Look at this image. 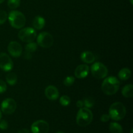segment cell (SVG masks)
I'll return each instance as SVG.
<instances>
[{
    "mask_svg": "<svg viewBox=\"0 0 133 133\" xmlns=\"http://www.w3.org/2000/svg\"><path fill=\"white\" fill-rule=\"evenodd\" d=\"M120 86V82L118 78L114 76H110L103 81L101 85V90L105 94L112 96L118 91Z\"/></svg>",
    "mask_w": 133,
    "mask_h": 133,
    "instance_id": "cell-1",
    "label": "cell"
},
{
    "mask_svg": "<svg viewBox=\"0 0 133 133\" xmlns=\"http://www.w3.org/2000/svg\"><path fill=\"white\" fill-rule=\"evenodd\" d=\"M93 119V114L89 109L82 107L78 111L76 117V122L81 127H86L91 123Z\"/></svg>",
    "mask_w": 133,
    "mask_h": 133,
    "instance_id": "cell-2",
    "label": "cell"
},
{
    "mask_svg": "<svg viewBox=\"0 0 133 133\" xmlns=\"http://www.w3.org/2000/svg\"><path fill=\"white\" fill-rule=\"evenodd\" d=\"M109 113L111 119L114 121H119L125 116L126 109L122 103L115 102L110 105Z\"/></svg>",
    "mask_w": 133,
    "mask_h": 133,
    "instance_id": "cell-3",
    "label": "cell"
},
{
    "mask_svg": "<svg viewBox=\"0 0 133 133\" xmlns=\"http://www.w3.org/2000/svg\"><path fill=\"white\" fill-rule=\"evenodd\" d=\"M9 21L10 25L15 29H22L26 23L24 14L18 10H12L9 14Z\"/></svg>",
    "mask_w": 133,
    "mask_h": 133,
    "instance_id": "cell-4",
    "label": "cell"
},
{
    "mask_svg": "<svg viewBox=\"0 0 133 133\" xmlns=\"http://www.w3.org/2000/svg\"><path fill=\"white\" fill-rule=\"evenodd\" d=\"M91 73L93 77L98 79H104L108 75V69L103 64L96 62L91 66Z\"/></svg>",
    "mask_w": 133,
    "mask_h": 133,
    "instance_id": "cell-5",
    "label": "cell"
},
{
    "mask_svg": "<svg viewBox=\"0 0 133 133\" xmlns=\"http://www.w3.org/2000/svg\"><path fill=\"white\" fill-rule=\"evenodd\" d=\"M36 37V32L32 27L23 28L18 32V38L23 42H32Z\"/></svg>",
    "mask_w": 133,
    "mask_h": 133,
    "instance_id": "cell-6",
    "label": "cell"
},
{
    "mask_svg": "<svg viewBox=\"0 0 133 133\" xmlns=\"http://www.w3.org/2000/svg\"><path fill=\"white\" fill-rule=\"evenodd\" d=\"M54 40L50 33L47 32H42L38 35L37 43L40 46L44 48H49L53 45Z\"/></svg>",
    "mask_w": 133,
    "mask_h": 133,
    "instance_id": "cell-7",
    "label": "cell"
},
{
    "mask_svg": "<svg viewBox=\"0 0 133 133\" xmlns=\"http://www.w3.org/2000/svg\"><path fill=\"white\" fill-rule=\"evenodd\" d=\"M1 111L5 114H12L16 109V103L12 98L5 99L1 105Z\"/></svg>",
    "mask_w": 133,
    "mask_h": 133,
    "instance_id": "cell-8",
    "label": "cell"
},
{
    "mask_svg": "<svg viewBox=\"0 0 133 133\" xmlns=\"http://www.w3.org/2000/svg\"><path fill=\"white\" fill-rule=\"evenodd\" d=\"M13 66V62L9 55L5 53H0V68L5 71H9L12 70Z\"/></svg>",
    "mask_w": 133,
    "mask_h": 133,
    "instance_id": "cell-9",
    "label": "cell"
},
{
    "mask_svg": "<svg viewBox=\"0 0 133 133\" xmlns=\"http://www.w3.org/2000/svg\"><path fill=\"white\" fill-rule=\"evenodd\" d=\"M49 130V124L44 120L36 121L31 125V131L32 133H48Z\"/></svg>",
    "mask_w": 133,
    "mask_h": 133,
    "instance_id": "cell-10",
    "label": "cell"
},
{
    "mask_svg": "<svg viewBox=\"0 0 133 133\" xmlns=\"http://www.w3.org/2000/svg\"><path fill=\"white\" fill-rule=\"evenodd\" d=\"M7 49L9 54L14 58H18L20 57L23 51L21 44L16 41L10 42L8 45Z\"/></svg>",
    "mask_w": 133,
    "mask_h": 133,
    "instance_id": "cell-11",
    "label": "cell"
},
{
    "mask_svg": "<svg viewBox=\"0 0 133 133\" xmlns=\"http://www.w3.org/2000/svg\"><path fill=\"white\" fill-rule=\"evenodd\" d=\"M89 71V66L87 64H81L75 69V76L78 79H84L88 76Z\"/></svg>",
    "mask_w": 133,
    "mask_h": 133,
    "instance_id": "cell-12",
    "label": "cell"
},
{
    "mask_svg": "<svg viewBox=\"0 0 133 133\" xmlns=\"http://www.w3.org/2000/svg\"><path fill=\"white\" fill-rule=\"evenodd\" d=\"M45 95L47 98L51 101H54L59 97V92L58 89L55 86L49 85L45 88Z\"/></svg>",
    "mask_w": 133,
    "mask_h": 133,
    "instance_id": "cell-13",
    "label": "cell"
},
{
    "mask_svg": "<svg viewBox=\"0 0 133 133\" xmlns=\"http://www.w3.org/2000/svg\"><path fill=\"white\" fill-rule=\"evenodd\" d=\"M81 59L83 62L87 64H91L96 60L94 54L90 51H84L81 55Z\"/></svg>",
    "mask_w": 133,
    "mask_h": 133,
    "instance_id": "cell-14",
    "label": "cell"
},
{
    "mask_svg": "<svg viewBox=\"0 0 133 133\" xmlns=\"http://www.w3.org/2000/svg\"><path fill=\"white\" fill-rule=\"evenodd\" d=\"M45 24V19L40 16H36L32 21V25L36 29L38 30H40L44 28Z\"/></svg>",
    "mask_w": 133,
    "mask_h": 133,
    "instance_id": "cell-15",
    "label": "cell"
},
{
    "mask_svg": "<svg viewBox=\"0 0 133 133\" xmlns=\"http://www.w3.org/2000/svg\"><path fill=\"white\" fill-rule=\"evenodd\" d=\"M131 76V71L127 68L122 69L118 73V77L122 81H126L129 79Z\"/></svg>",
    "mask_w": 133,
    "mask_h": 133,
    "instance_id": "cell-16",
    "label": "cell"
},
{
    "mask_svg": "<svg viewBox=\"0 0 133 133\" xmlns=\"http://www.w3.org/2000/svg\"><path fill=\"white\" fill-rule=\"evenodd\" d=\"M122 94L125 97L130 98L133 96V86L132 84H127L123 88Z\"/></svg>",
    "mask_w": 133,
    "mask_h": 133,
    "instance_id": "cell-17",
    "label": "cell"
},
{
    "mask_svg": "<svg viewBox=\"0 0 133 133\" xmlns=\"http://www.w3.org/2000/svg\"><path fill=\"white\" fill-rule=\"evenodd\" d=\"M109 131L111 133H123V128L119 123L112 122L109 125Z\"/></svg>",
    "mask_w": 133,
    "mask_h": 133,
    "instance_id": "cell-18",
    "label": "cell"
},
{
    "mask_svg": "<svg viewBox=\"0 0 133 133\" xmlns=\"http://www.w3.org/2000/svg\"><path fill=\"white\" fill-rule=\"evenodd\" d=\"M6 81L7 83L10 85L12 86L16 84L18 81V77L17 75L14 72H10L7 74L6 77Z\"/></svg>",
    "mask_w": 133,
    "mask_h": 133,
    "instance_id": "cell-19",
    "label": "cell"
},
{
    "mask_svg": "<svg viewBox=\"0 0 133 133\" xmlns=\"http://www.w3.org/2000/svg\"><path fill=\"white\" fill-rule=\"evenodd\" d=\"M38 49V45L35 42H29L25 45V51L29 53H34Z\"/></svg>",
    "mask_w": 133,
    "mask_h": 133,
    "instance_id": "cell-20",
    "label": "cell"
},
{
    "mask_svg": "<svg viewBox=\"0 0 133 133\" xmlns=\"http://www.w3.org/2000/svg\"><path fill=\"white\" fill-rule=\"evenodd\" d=\"M83 102H84V106L88 109L93 107L95 104L94 99L91 97H88L85 98L83 100Z\"/></svg>",
    "mask_w": 133,
    "mask_h": 133,
    "instance_id": "cell-21",
    "label": "cell"
},
{
    "mask_svg": "<svg viewBox=\"0 0 133 133\" xmlns=\"http://www.w3.org/2000/svg\"><path fill=\"white\" fill-rule=\"evenodd\" d=\"M7 5L10 9H16L20 5V0H8Z\"/></svg>",
    "mask_w": 133,
    "mask_h": 133,
    "instance_id": "cell-22",
    "label": "cell"
},
{
    "mask_svg": "<svg viewBox=\"0 0 133 133\" xmlns=\"http://www.w3.org/2000/svg\"><path fill=\"white\" fill-rule=\"evenodd\" d=\"M70 102H71V99H70V97L66 96V95L61 96L60 98V103L64 107L68 106L70 104Z\"/></svg>",
    "mask_w": 133,
    "mask_h": 133,
    "instance_id": "cell-23",
    "label": "cell"
},
{
    "mask_svg": "<svg viewBox=\"0 0 133 133\" xmlns=\"http://www.w3.org/2000/svg\"><path fill=\"white\" fill-rule=\"evenodd\" d=\"M75 82V77L73 76H68L64 79L63 83L66 87H70Z\"/></svg>",
    "mask_w": 133,
    "mask_h": 133,
    "instance_id": "cell-24",
    "label": "cell"
},
{
    "mask_svg": "<svg viewBox=\"0 0 133 133\" xmlns=\"http://www.w3.org/2000/svg\"><path fill=\"white\" fill-rule=\"evenodd\" d=\"M8 18L7 14L5 11L0 10V25H2L6 21Z\"/></svg>",
    "mask_w": 133,
    "mask_h": 133,
    "instance_id": "cell-25",
    "label": "cell"
},
{
    "mask_svg": "<svg viewBox=\"0 0 133 133\" xmlns=\"http://www.w3.org/2000/svg\"><path fill=\"white\" fill-rule=\"evenodd\" d=\"M7 89V86L5 82L0 79V94H3Z\"/></svg>",
    "mask_w": 133,
    "mask_h": 133,
    "instance_id": "cell-26",
    "label": "cell"
},
{
    "mask_svg": "<svg viewBox=\"0 0 133 133\" xmlns=\"http://www.w3.org/2000/svg\"><path fill=\"white\" fill-rule=\"evenodd\" d=\"M8 122L6 120H1L0 121V129L6 130L8 128Z\"/></svg>",
    "mask_w": 133,
    "mask_h": 133,
    "instance_id": "cell-27",
    "label": "cell"
},
{
    "mask_svg": "<svg viewBox=\"0 0 133 133\" xmlns=\"http://www.w3.org/2000/svg\"><path fill=\"white\" fill-rule=\"evenodd\" d=\"M110 119V116H109V114H103V115L101 116V118H100L101 121V122H109V119Z\"/></svg>",
    "mask_w": 133,
    "mask_h": 133,
    "instance_id": "cell-28",
    "label": "cell"
},
{
    "mask_svg": "<svg viewBox=\"0 0 133 133\" xmlns=\"http://www.w3.org/2000/svg\"><path fill=\"white\" fill-rule=\"evenodd\" d=\"M76 105L78 108H82L84 106V102H83V100H79L77 101V102L76 103Z\"/></svg>",
    "mask_w": 133,
    "mask_h": 133,
    "instance_id": "cell-29",
    "label": "cell"
},
{
    "mask_svg": "<svg viewBox=\"0 0 133 133\" xmlns=\"http://www.w3.org/2000/svg\"><path fill=\"white\" fill-rule=\"evenodd\" d=\"M24 57L25 58H27V59H31V57H32V55H31V53H29V52H25V56Z\"/></svg>",
    "mask_w": 133,
    "mask_h": 133,
    "instance_id": "cell-30",
    "label": "cell"
},
{
    "mask_svg": "<svg viewBox=\"0 0 133 133\" xmlns=\"http://www.w3.org/2000/svg\"><path fill=\"white\" fill-rule=\"evenodd\" d=\"M18 133H30V132H29V131L28 129H22L19 130V131H18Z\"/></svg>",
    "mask_w": 133,
    "mask_h": 133,
    "instance_id": "cell-31",
    "label": "cell"
},
{
    "mask_svg": "<svg viewBox=\"0 0 133 133\" xmlns=\"http://www.w3.org/2000/svg\"><path fill=\"white\" fill-rule=\"evenodd\" d=\"M1 116H2V114H1V110H0V120H1Z\"/></svg>",
    "mask_w": 133,
    "mask_h": 133,
    "instance_id": "cell-32",
    "label": "cell"
},
{
    "mask_svg": "<svg viewBox=\"0 0 133 133\" xmlns=\"http://www.w3.org/2000/svg\"><path fill=\"white\" fill-rule=\"evenodd\" d=\"M4 1H5V0H0V4H1V3H2Z\"/></svg>",
    "mask_w": 133,
    "mask_h": 133,
    "instance_id": "cell-33",
    "label": "cell"
},
{
    "mask_svg": "<svg viewBox=\"0 0 133 133\" xmlns=\"http://www.w3.org/2000/svg\"><path fill=\"white\" fill-rule=\"evenodd\" d=\"M57 133H65V132H62V131H58V132H57Z\"/></svg>",
    "mask_w": 133,
    "mask_h": 133,
    "instance_id": "cell-34",
    "label": "cell"
},
{
    "mask_svg": "<svg viewBox=\"0 0 133 133\" xmlns=\"http://www.w3.org/2000/svg\"><path fill=\"white\" fill-rule=\"evenodd\" d=\"M131 4H132V0H131Z\"/></svg>",
    "mask_w": 133,
    "mask_h": 133,
    "instance_id": "cell-35",
    "label": "cell"
}]
</instances>
